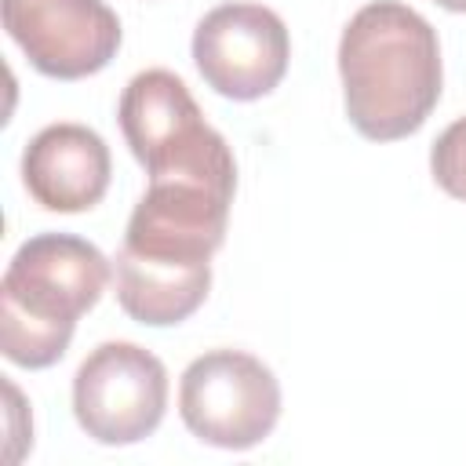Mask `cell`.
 <instances>
[{"mask_svg":"<svg viewBox=\"0 0 466 466\" xmlns=\"http://www.w3.org/2000/svg\"><path fill=\"white\" fill-rule=\"evenodd\" d=\"M433 4H441L444 11H455V15H466V0H433Z\"/></svg>","mask_w":466,"mask_h":466,"instance_id":"7c38bea8","label":"cell"},{"mask_svg":"<svg viewBox=\"0 0 466 466\" xmlns=\"http://www.w3.org/2000/svg\"><path fill=\"white\" fill-rule=\"evenodd\" d=\"M109 258L73 233H36L11 255L0 280V350L40 371L66 357L76 320L102 299Z\"/></svg>","mask_w":466,"mask_h":466,"instance_id":"7a4b0ae2","label":"cell"},{"mask_svg":"<svg viewBox=\"0 0 466 466\" xmlns=\"http://www.w3.org/2000/svg\"><path fill=\"white\" fill-rule=\"evenodd\" d=\"M0 15L29 66L51 80H84L120 47V18L106 0H0Z\"/></svg>","mask_w":466,"mask_h":466,"instance_id":"ba28073f","label":"cell"},{"mask_svg":"<svg viewBox=\"0 0 466 466\" xmlns=\"http://www.w3.org/2000/svg\"><path fill=\"white\" fill-rule=\"evenodd\" d=\"M430 171L448 197L466 200V116L441 131V138L430 149Z\"/></svg>","mask_w":466,"mask_h":466,"instance_id":"8fae6325","label":"cell"},{"mask_svg":"<svg viewBox=\"0 0 466 466\" xmlns=\"http://www.w3.org/2000/svg\"><path fill=\"white\" fill-rule=\"evenodd\" d=\"M167 408V368L135 342L95 346L73 375V415L98 444L146 441Z\"/></svg>","mask_w":466,"mask_h":466,"instance_id":"5b68a950","label":"cell"},{"mask_svg":"<svg viewBox=\"0 0 466 466\" xmlns=\"http://www.w3.org/2000/svg\"><path fill=\"white\" fill-rule=\"evenodd\" d=\"M291 58V36L277 11L262 4H222L193 29V62L204 84L233 102L269 95Z\"/></svg>","mask_w":466,"mask_h":466,"instance_id":"8992f818","label":"cell"},{"mask_svg":"<svg viewBox=\"0 0 466 466\" xmlns=\"http://www.w3.org/2000/svg\"><path fill=\"white\" fill-rule=\"evenodd\" d=\"M109 175V146L87 124H47L22 153V182L47 211H91L106 197Z\"/></svg>","mask_w":466,"mask_h":466,"instance_id":"9c48e42d","label":"cell"},{"mask_svg":"<svg viewBox=\"0 0 466 466\" xmlns=\"http://www.w3.org/2000/svg\"><path fill=\"white\" fill-rule=\"evenodd\" d=\"M116 302L120 309L149 328L182 324L193 317L211 288V262H167L146 258L127 248L116 251Z\"/></svg>","mask_w":466,"mask_h":466,"instance_id":"30bf717a","label":"cell"},{"mask_svg":"<svg viewBox=\"0 0 466 466\" xmlns=\"http://www.w3.org/2000/svg\"><path fill=\"white\" fill-rule=\"evenodd\" d=\"M237 182L204 178V175H160L149 178L138 197L124 244L146 258L167 262H211L226 240L229 204Z\"/></svg>","mask_w":466,"mask_h":466,"instance_id":"52a82bcc","label":"cell"},{"mask_svg":"<svg viewBox=\"0 0 466 466\" xmlns=\"http://www.w3.org/2000/svg\"><path fill=\"white\" fill-rule=\"evenodd\" d=\"M178 415L197 441L248 451L262 444L280 419V382L244 350H208L182 371Z\"/></svg>","mask_w":466,"mask_h":466,"instance_id":"277c9868","label":"cell"},{"mask_svg":"<svg viewBox=\"0 0 466 466\" xmlns=\"http://www.w3.org/2000/svg\"><path fill=\"white\" fill-rule=\"evenodd\" d=\"M124 142L149 178L204 175L237 178L229 142L204 120L189 87L171 69L135 73L116 106Z\"/></svg>","mask_w":466,"mask_h":466,"instance_id":"3957f363","label":"cell"},{"mask_svg":"<svg viewBox=\"0 0 466 466\" xmlns=\"http://www.w3.org/2000/svg\"><path fill=\"white\" fill-rule=\"evenodd\" d=\"M339 76L346 116L364 138H408L441 98L437 29L400 0H371L342 29Z\"/></svg>","mask_w":466,"mask_h":466,"instance_id":"6da1fadb","label":"cell"}]
</instances>
